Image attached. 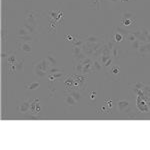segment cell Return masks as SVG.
I'll use <instances>...</instances> for the list:
<instances>
[{"label": "cell", "instance_id": "ac0fdd59", "mask_svg": "<svg viewBox=\"0 0 150 150\" xmlns=\"http://www.w3.org/2000/svg\"><path fill=\"white\" fill-rule=\"evenodd\" d=\"M73 70L76 74L83 75V64H82L80 61H74Z\"/></svg>", "mask_w": 150, "mask_h": 150}, {"label": "cell", "instance_id": "44dd1931", "mask_svg": "<svg viewBox=\"0 0 150 150\" xmlns=\"http://www.w3.org/2000/svg\"><path fill=\"white\" fill-rule=\"evenodd\" d=\"M130 87H131V89H134V90H142V89H144L146 87V85L141 81H136L133 84H131Z\"/></svg>", "mask_w": 150, "mask_h": 150}, {"label": "cell", "instance_id": "7a4b0ae2", "mask_svg": "<svg viewBox=\"0 0 150 150\" xmlns=\"http://www.w3.org/2000/svg\"><path fill=\"white\" fill-rule=\"evenodd\" d=\"M50 66L49 64H48L46 58H41L40 60H38V61H35L34 63H33V69H39V70H42V71H45L48 73V70H49Z\"/></svg>", "mask_w": 150, "mask_h": 150}, {"label": "cell", "instance_id": "ffe728a7", "mask_svg": "<svg viewBox=\"0 0 150 150\" xmlns=\"http://www.w3.org/2000/svg\"><path fill=\"white\" fill-rule=\"evenodd\" d=\"M17 40L23 41V42L32 43L33 41H34V35L29 34V35H25V36H17Z\"/></svg>", "mask_w": 150, "mask_h": 150}, {"label": "cell", "instance_id": "9c48e42d", "mask_svg": "<svg viewBox=\"0 0 150 150\" xmlns=\"http://www.w3.org/2000/svg\"><path fill=\"white\" fill-rule=\"evenodd\" d=\"M45 58H46V60H47V62L50 67H56L58 65V60L56 58V55H55L53 52L47 53V55L45 56Z\"/></svg>", "mask_w": 150, "mask_h": 150}, {"label": "cell", "instance_id": "e0dca14e", "mask_svg": "<svg viewBox=\"0 0 150 150\" xmlns=\"http://www.w3.org/2000/svg\"><path fill=\"white\" fill-rule=\"evenodd\" d=\"M103 0H89L88 1V7L90 9H95V10H99Z\"/></svg>", "mask_w": 150, "mask_h": 150}, {"label": "cell", "instance_id": "30bf717a", "mask_svg": "<svg viewBox=\"0 0 150 150\" xmlns=\"http://www.w3.org/2000/svg\"><path fill=\"white\" fill-rule=\"evenodd\" d=\"M111 56H112L113 61H114V62L118 61V60L121 58V56H122V50H121V48H120L119 46H117V44H116L115 46H114V48L112 49V52H111Z\"/></svg>", "mask_w": 150, "mask_h": 150}, {"label": "cell", "instance_id": "e575fe53", "mask_svg": "<svg viewBox=\"0 0 150 150\" xmlns=\"http://www.w3.org/2000/svg\"><path fill=\"white\" fill-rule=\"evenodd\" d=\"M95 95H96V92H92V93H91V95H90V98L92 99V100H93V99H95Z\"/></svg>", "mask_w": 150, "mask_h": 150}, {"label": "cell", "instance_id": "4316f807", "mask_svg": "<svg viewBox=\"0 0 150 150\" xmlns=\"http://www.w3.org/2000/svg\"><path fill=\"white\" fill-rule=\"evenodd\" d=\"M137 39V36L135 34V32H128V34L126 35V38H125V40H127L129 43H132L134 42L135 40Z\"/></svg>", "mask_w": 150, "mask_h": 150}, {"label": "cell", "instance_id": "9a60e30c", "mask_svg": "<svg viewBox=\"0 0 150 150\" xmlns=\"http://www.w3.org/2000/svg\"><path fill=\"white\" fill-rule=\"evenodd\" d=\"M110 37H111V39L116 43V44H119V43H121L123 40H125L124 36H123L122 34H120V33L116 32V31H113V32L111 33Z\"/></svg>", "mask_w": 150, "mask_h": 150}, {"label": "cell", "instance_id": "4fadbf2b", "mask_svg": "<svg viewBox=\"0 0 150 150\" xmlns=\"http://www.w3.org/2000/svg\"><path fill=\"white\" fill-rule=\"evenodd\" d=\"M128 107H129V101L128 100L119 99L117 101V109L119 110V112H124V111H126Z\"/></svg>", "mask_w": 150, "mask_h": 150}, {"label": "cell", "instance_id": "f546056e", "mask_svg": "<svg viewBox=\"0 0 150 150\" xmlns=\"http://www.w3.org/2000/svg\"><path fill=\"white\" fill-rule=\"evenodd\" d=\"M64 69L63 68H59V67H50L49 70H48V75L49 74H53V73H57V72H63Z\"/></svg>", "mask_w": 150, "mask_h": 150}, {"label": "cell", "instance_id": "d590c367", "mask_svg": "<svg viewBox=\"0 0 150 150\" xmlns=\"http://www.w3.org/2000/svg\"><path fill=\"white\" fill-rule=\"evenodd\" d=\"M120 2H125V1H129V0H119Z\"/></svg>", "mask_w": 150, "mask_h": 150}, {"label": "cell", "instance_id": "5bb4252c", "mask_svg": "<svg viewBox=\"0 0 150 150\" xmlns=\"http://www.w3.org/2000/svg\"><path fill=\"white\" fill-rule=\"evenodd\" d=\"M136 23V18H122L121 17V24L124 27L133 28Z\"/></svg>", "mask_w": 150, "mask_h": 150}, {"label": "cell", "instance_id": "6da1fadb", "mask_svg": "<svg viewBox=\"0 0 150 150\" xmlns=\"http://www.w3.org/2000/svg\"><path fill=\"white\" fill-rule=\"evenodd\" d=\"M41 19L40 12L34 10H28L25 14V23L34 26L35 28L39 29V21Z\"/></svg>", "mask_w": 150, "mask_h": 150}, {"label": "cell", "instance_id": "8992f818", "mask_svg": "<svg viewBox=\"0 0 150 150\" xmlns=\"http://www.w3.org/2000/svg\"><path fill=\"white\" fill-rule=\"evenodd\" d=\"M23 64H24V60H19V62L17 64H14V65H10L8 66V72L9 74H15L16 72L21 71L23 70Z\"/></svg>", "mask_w": 150, "mask_h": 150}, {"label": "cell", "instance_id": "277c9868", "mask_svg": "<svg viewBox=\"0 0 150 150\" xmlns=\"http://www.w3.org/2000/svg\"><path fill=\"white\" fill-rule=\"evenodd\" d=\"M17 47L19 50H21L25 54H29V53H32L33 47L31 45V43L28 42H23V41H18L17 40Z\"/></svg>", "mask_w": 150, "mask_h": 150}, {"label": "cell", "instance_id": "d4e9b609", "mask_svg": "<svg viewBox=\"0 0 150 150\" xmlns=\"http://www.w3.org/2000/svg\"><path fill=\"white\" fill-rule=\"evenodd\" d=\"M142 43H143L142 41H140L139 39H136L134 42L130 43V48H131L132 50H134L135 52H137V51H138V49H139V47H140V45H141Z\"/></svg>", "mask_w": 150, "mask_h": 150}, {"label": "cell", "instance_id": "4dcf8cb0", "mask_svg": "<svg viewBox=\"0 0 150 150\" xmlns=\"http://www.w3.org/2000/svg\"><path fill=\"white\" fill-rule=\"evenodd\" d=\"M30 34V32L26 29L25 27H19L18 29V36H25V35H29Z\"/></svg>", "mask_w": 150, "mask_h": 150}, {"label": "cell", "instance_id": "ba28073f", "mask_svg": "<svg viewBox=\"0 0 150 150\" xmlns=\"http://www.w3.org/2000/svg\"><path fill=\"white\" fill-rule=\"evenodd\" d=\"M40 112V99L36 98L31 101L30 105V113L31 114H38Z\"/></svg>", "mask_w": 150, "mask_h": 150}, {"label": "cell", "instance_id": "52a82bcc", "mask_svg": "<svg viewBox=\"0 0 150 150\" xmlns=\"http://www.w3.org/2000/svg\"><path fill=\"white\" fill-rule=\"evenodd\" d=\"M137 53H138L140 56H142V57H144V56H146L147 54H149L150 53V42L142 43V44L140 45Z\"/></svg>", "mask_w": 150, "mask_h": 150}, {"label": "cell", "instance_id": "cb8c5ba5", "mask_svg": "<svg viewBox=\"0 0 150 150\" xmlns=\"http://www.w3.org/2000/svg\"><path fill=\"white\" fill-rule=\"evenodd\" d=\"M40 87V82H31L29 84H25V88L27 90H36Z\"/></svg>", "mask_w": 150, "mask_h": 150}, {"label": "cell", "instance_id": "7c38bea8", "mask_svg": "<svg viewBox=\"0 0 150 150\" xmlns=\"http://www.w3.org/2000/svg\"><path fill=\"white\" fill-rule=\"evenodd\" d=\"M84 43H85L84 36H82L81 34H77L74 36V40L72 42V47H82Z\"/></svg>", "mask_w": 150, "mask_h": 150}, {"label": "cell", "instance_id": "7402d4cb", "mask_svg": "<svg viewBox=\"0 0 150 150\" xmlns=\"http://www.w3.org/2000/svg\"><path fill=\"white\" fill-rule=\"evenodd\" d=\"M64 100H65V103H66L67 105H69V106H74L75 104H76V102H77V101L75 100V98L71 95V94H67V95L65 96Z\"/></svg>", "mask_w": 150, "mask_h": 150}, {"label": "cell", "instance_id": "2e32d148", "mask_svg": "<svg viewBox=\"0 0 150 150\" xmlns=\"http://www.w3.org/2000/svg\"><path fill=\"white\" fill-rule=\"evenodd\" d=\"M104 69L103 64L101 63V61L97 58H94L93 59V70H94V73H97V72L102 71Z\"/></svg>", "mask_w": 150, "mask_h": 150}, {"label": "cell", "instance_id": "5b68a950", "mask_svg": "<svg viewBox=\"0 0 150 150\" xmlns=\"http://www.w3.org/2000/svg\"><path fill=\"white\" fill-rule=\"evenodd\" d=\"M30 105H31V101L29 100V99H24L18 106L19 113H21V114H26L27 112H29V111H30Z\"/></svg>", "mask_w": 150, "mask_h": 150}, {"label": "cell", "instance_id": "836d02e7", "mask_svg": "<svg viewBox=\"0 0 150 150\" xmlns=\"http://www.w3.org/2000/svg\"><path fill=\"white\" fill-rule=\"evenodd\" d=\"M106 1H107L108 3H110V4H116V3H118V1H119V0H106Z\"/></svg>", "mask_w": 150, "mask_h": 150}, {"label": "cell", "instance_id": "8fae6325", "mask_svg": "<svg viewBox=\"0 0 150 150\" xmlns=\"http://www.w3.org/2000/svg\"><path fill=\"white\" fill-rule=\"evenodd\" d=\"M84 41H85V43H88V44H94V43H98L103 41V38L96 35H87L84 36Z\"/></svg>", "mask_w": 150, "mask_h": 150}, {"label": "cell", "instance_id": "1f68e13d", "mask_svg": "<svg viewBox=\"0 0 150 150\" xmlns=\"http://www.w3.org/2000/svg\"><path fill=\"white\" fill-rule=\"evenodd\" d=\"M122 18H135V14H133L132 12H123Z\"/></svg>", "mask_w": 150, "mask_h": 150}, {"label": "cell", "instance_id": "83f0119b", "mask_svg": "<svg viewBox=\"0 0 150 150\" xmlns=\"http://www.w3.org/2000/svg\"><path fill=\"white\" fill-rule=\"evenodd\" d=\"M69 94H71V95L75 98V100L76 101H80V99H81V91L80 90L74 89V90H72Z\"/></svg>", "mask_w": 150, "mask_h": 150}, {"label": "cell", "instance_id": "8d00e7d4", "mask_svg": "<svg viewBox=\"0 0 150 150\" xmlns=\"http://www.w3.org/2000/svg\"><path fill=\"white\" fill-rule=\"evenodd\" d=\"M129 1H135V0H129Z\"/></svg>", "mask_w": 150, "mask_h": 150}, {"label": "cell", "instance_id": "d6a6232c", "mask_svg": "<svg viewBox=\"0 0 150 150\" xmlns=\"http://www.w3.org/2000/svg\"><path fill=\"white\" fill-rule=\"evenodd\" d=\"M64 39L66 40V41H70V42H73V40H74V36L73 35H65L64 36Z\"/></svg>", "mask_w": 150, "mask_h": 150}, {"label": "cell", "instance_id": "484cf974", "mask_svg": "<svg viewBox=\"0 0 150 150\" xmlns=\"http://www.w3.org/2000/svg\"><path fill=\"white\" fill-rule=\"evenodd\" d=\"M33 72H34L35 76H37L38 78H44V77L48 76L47 72L42 71V70H39V69H33Z\"/></svg>", "mask_w": 150, "mask_h": 150}, {"label": "cell", "instance_id": "d6986e66", "mask_svg": "<svg viewBox=\"0 0 150 150\" xmlns=\"http://www.w3.org/2000/svg\"><path fill=\"white\" fill-rule=\"evenodd\" d=\"M7 64H8V66H10V65H14V64H17L18 63V60H17V57H16V53L15 52H12L10 54L7 56Z\"/></svg>", "mask_w": 150, "mask_h": 150}, {"label": "cell", "instance_id": "3957f363", "mask_svg": "<svg viewBox=\"0 0 150 150\" xmlns=\"http://www.w3.org/2000/svg\"><path fill=\"white\" fill-rule=\"evenodd\" d=\"M72 55H73L74 61H82L84 58L87 57L82 50V47H72Z\"/></svg>", "mask_w": 150, "mask_h": 150}, {"label": "cell", "instance_id": "603a6c76", "mask_svg": "<svg viewBox=\"0 0 150 150\" xmlns=\"http://www.w3.org/2000/svg\"><path fill=\"white\" fill-rule=\"evenodd\" d=\"M107 72L109 73L110 75H118L120 73V67L117 66V65H114L113 64L112 66L110 67L109 69L107 70Z\"/></svg>", "mask_w": 150, "mask_h": 150}, {"label": "cell", "instance_id": "f1b7e54d", "mask_svg": "<svg viewBox=\"0 0 150 150\" xmlns=\"http://www.w3.org/2000/svg\"><path fill=\"white\" fill-rule=\"evenodd\" d=\"M114 31H116V32H118V33H120V34H122L125 38H126V35L128 34V32H129V31L123 29L121 26H117V25H116L115 27H114Z\"/></svg>", "mask_w": 150, "mask_h": 150}]
</instances>
